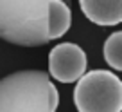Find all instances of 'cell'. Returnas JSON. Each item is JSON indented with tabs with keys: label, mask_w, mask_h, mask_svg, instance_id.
Instances as JSON below:
<instances>
[{
	"label": "cell",
	"mask_w": 122,
	"mask_h": 112,
	"mask_svg": "<svg viewBox=\"0 0 122 112\" xmlns=\"http://www.w3.org/2000/svg\"><path fill=\"white\" fill-rule=\"evenodd\" d=\"M57 89L43 71H18L0 80V112H56Z\"/></svg>",
	"instance_id": "cell-1"
},
{
	"label": "cell",
	"mask_w": 122,
	"mask_h": 112,
	"mask_svg": "<svg viewBox=\"0 0 122 112\" xmlns=\"http://www.w3.org/2000/svg\"><path fill=\"white\" fill-rule=\"evenodd\" d=\"M50 0H0V38L20 47L49 42Z\"/></svg>",
	"instance_id": "cell-2"
},
{
	"label": "cell",
	"mask_w": 122,
	"mask_h": 112,
	"mask_svg": "<svg viewBox=\"0 0 122 112\" xmlns=\"http://www.w3.org/2000/svg\"><path fill=\"white\" fill-rule=\"evenodd\" d=\"M79 112H122V81L110 71L86 72L74 89Z\"/></svg>",
	"instance_id": "cell-3"
},
{
	"label": "cell",
	"mask_w": 122,
	"mask_h": 112,
	"mask_svg": "<svg viewBox=\"0 0 122 112\" xmlns=\"http://www.w3.org/2000/svg\"><path fill=\"white\" fill-rule=\"evenodd\" d=\"M49 74L61 83L79 81L86 74V54L77 43L63 42L49 53Z\"/></svg>",
	"instance_id": "cell-4"
},
{
	"label": "cell",
	"mask_w": 122,
	"mask_h": 112,
	"mask_svg": "<svg viewBox=\"0 0 122 112\" xmlns=\"http://www.w3.org/2000/svg\"><path fill=\"white\" fill-rule=\"evenodd\" d=\"M81 11L97 25H117L122 22V0H79Z\"/></svg>",
	"instance_id": "cell-5"
},
{
	"label": "cell",
	"mask_w": 122,
	"mask_h": 112,
	"mask_svg": "<svg viewBox=\"0 0 122 112\" xmlns=\"http://www.w3.org/2000/svg\"><path fill=\"white\" fill-rule=\"evenodd\" d=\"M72 13L63 0H50L49 2V40H56L63 36L70 29Z\"/></svg>",
	"instance_id": "cell-6"
},
{
	"label": "cell",
	"mask_w": 122,
	"mask_h": 112,
	"mask_svg": "<svg viewBox=\"0 0 122 112\" xmlns=\"http://www.w3.org/2000/svg\"><path fill=\"white\" fill-rule=\"evenodd\" d=\"M102 54L106 63L115 71H122V31L110 35L104 42Z\"/></svg>",
	"instance_id": "cell-7"
}]
</instances>
